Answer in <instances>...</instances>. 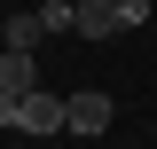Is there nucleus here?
I'll return each mask as SVG.
<instances>
[{"label":"nucleus","instance_id":"nucleus-5","mask_svg":"<svg viewBox=\"0 0 157 149\" xmlns=\"http://www.w3.org/2000/svg\"><path fill=\"white\" fill-rule=\"evenodd\" d=\"M39 39H47L39 8H32V16H0V47H39Z\"/></svg>","mask_w":157,"mask_h":149},{"label":"nucleus","instance_id":"nucleus-9","mask_svg":"<svg viewBox=\"0 0 157 149\" xmlns=\"http://www.w3.org/2000/svg\"><path fill=\"white\" fill-rule=\"evenodd\" d=\"M16 149H24V141H16Z\"/></svg>","mask_w":157,"mask_h":149},{"label":"nucleus","instance_id":"nucleus-7","mask_svg":"<svg viewBox=\"0 0 157 149\" xmlns=\"http://www.w3.org/2000/svg\"><path fill=\"white\" fill-rule=\"evenodd\" d=\"M118 24H149V0H118Z\"/></svg>","mask_w":157,"mask_h":149},{"label":"nucleus","instance_id":"nucleus-8","mask_svg":"<svg viewBox=\"0 0 157 149\" xmlns=\"http://www.w3.org/2000/svg\"><path fill=\"white\" fill-rule=\"evenodd\" d=\"M0 126H16V94H8V86H0Z\"/></svg>","mask_w":157,"mask_h":149},{"label":"nucleus","instance_id":"nucleus-3","mask_svg":"<svg viewBox=\"0 0 157 149\" xmlns=\"http://www.w3.org/2000/svg\"><path fill=\"white\" fill-rule=\"evenodd\" d=\"M78 39H110V32H126L118 24V0H78V24H71Z\"/></svg>","mask_w":157,"mask_h":149},{"label":"nucleus","instance_id":"nucleus-4","mask_svg":"<svg viewBox=\"0 0 157 149\" xmlns=\"http://www.w3.org/2000/svg\"><path fill=\"white\" fill-rule=\"evenodd\" d=\"M0 86H8V94L39 86V63H32V47H0Z\"/></svg>","mask_w":157,"mask_h":149},{"label":"nucleus","instance_id":"nucleus-6","mask_svg":"<svg viewBox=\"0 0 157 149\" xmlns=\"http://www.w3.org/2000/svg\"><path fill=\"white\" fill-rule=\"evenodd\" d=\"M39 24H47V32H71V24H78V0H47Z\"/></svg>","mask_w":157,"mask_h":149},{"label":"nucleus","instance_id":"nucleus-2","mask_svg":"<svg viewBox=\"0 0 157 149\" xmlns=\"http://www.w3.org/2000/svg\"><path fill=\"white\" fill-rule=\"evenodd\" d=\"M16 133H24V141H47V133H63V94L24 86V94H16Z\"/></svg>","mask_w":157,"mask_h":149},{"label":"nucleus","instance_id":"nucleus-1","mask_svg":"<svg viewBox=\"0 0 157 149\" xmlns=\"http://www.w3.org/2000/svg\"><path fill=\"white\" fill-rule=\"evenodd\" d=\"M110 118H118V102H110L102 86H78V94H63V133H78V141L110 133Z\"/></svg>","mask_w":157,"mask_h":149}]
</instances>
